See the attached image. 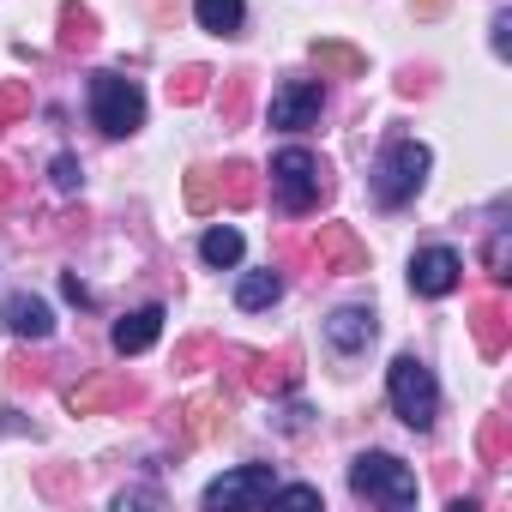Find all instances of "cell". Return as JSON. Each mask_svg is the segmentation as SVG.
Masks as SVG:
<instances>
[{"label": "cell", "mask_w": 512, "mask_h": 512, "mask_svg": "<svg viewBox=\"0 0 512 512\" xmlns=\"http://www.w3.org/2000/svg\"><path fill=\"white\" fill-rule=\"evenodd\" d=\"M386 398H392V416L404 428H416V434H428L434 416H440V386H434V374H428L422 356H398L386 368Z\"/></svg>", "instance_id": "cell-3"}, {"label": "cell", "mask_w": 512, "mask_h": 512, "mask_svg": "<svg viewBox=\"0 0 512 512\" xmlns=\"http://www.w3.org/2000/svg\"><path fill=\"white\" fill-rule=\"evenodd\" d=\"M506 31H512V13H494V55H506V49H512V37H506Z\"/></svg>", "instance_id": "cell-28"}, {"label": "cell", "mask_w": 512, "mask_h": 512, "mask_svg": "<svg viewBox=\"0 0 512 512\" xmlns=\"http://www.w3.org/2000/svg\"><path fill=\"white\" fill-rule=\"evenodd\" d=\"M205 79H211V73H205V67H187V73H181V79H175V85H169V91H175V97H181V103H199V97H205Z\"/></svg>", "instance_id": "cell-25"}, {"label": "cell", "mask_w": 512, "mask_h": 512, "mask_svg": "<svg viewBox=\"0 0 512 512\" xmlns=\"http://www.w3.org/2000/svg\"><path fill=\"white\" fill-rule=\"evenodd\" d=\"M187 205H193V211H211V205H217V175H211V169H193V175H187Z\"/></svg>", "instance_id": "cell-22"}, {"label": "cell", "mask_w": 512, "mask_h": 512, "mask_svg": "<svg viewBox=\"0 0 512 512\" xmlns=\"http://www.w3.org/2000/svg\"><path fill=\"white\" fill-rule=\"evenodd\" d=\"M284 296V272H241V284H235V308L241 314H260V308H272Z\"/></svg>", "instance_id": "cell-12"}, {"label": "cell", "mask_w": 512, "mask_h": 512, "mask_svg": "<svg viewBox=\"0 0 512 512\" xmlns=\"http://www.w3.org/2000/svg\"><path fill=\"white\" fill-rule=\"evenodd\" d=\"M25 109H31V91L25 85H0V133H7Z\"/></svg>", "instance_id": "cell-23"}, {"label": "cell", "mask_w": 512, "mask_h": 512, "mask_svg": "<svg viewBox=\"0 0 512 512\" xmlns=\"http://www.w3.org/2000/svg\"><path fill=\"white\" fill-rule=\"evenodd\" d=\"M97 37V19L85 13V7H73V0H67V7H61V49H85Z\"/></svg>", "instance_id": "cell-19"}, {"label": "cell", "mask_w": 512, "mask_h": 512, "mask_svg": "<svg viewBox=\"0 0 512 512\" xmlns=\"http://www.w3.org/2000/svg\"><path fill=\"white\" fill-rule=\"evenodd\" d=\"M284 428H290V434H302V428H308V410H302V404H290V410H284Z\"/></svg>", "instance_id": "cell-30"}, {"label": "cell", "mask_w": 512, "mask_h": 512, "mask_svg": "<svg viewBox=\"0 0 512 512\" xmlns=\"http://www.w3.org/2000/svg\"><path fill=\"white\" fill-rule=\"evenodd\" d=\"M241 247H247V241H241V229H235V223H211V229L199 235V260H205V266H217V272H229V266L241 260Z\"/></svg>", "instance_id": "cell-14"}, {"label": "cell", "mask_w": 512, "mask_h": 512, "mask_svg": "<svg viewBox=\"0 0 512 512\" xmlns=\"http://www.w3.org/2000/svg\"><path fill=\"white\" fill-rule=\"evenodd\" d=\"M163 308L151 302V308H139V314H127V320H115V332H109V344H115V356H145L157 338H163Z\"/></svg>", "instance_id": "cell-9"}, {"label": "cell", "mask_w": 512, "mask_h": 512, "mask_svg": "<svg viewBox=\"0 0 512 512\" xmlns=\"http://www.w3.org/2000/svg\"><path fill=\"white\" fill-rule=\"evenodd\" d=\"M139 392L127 386V380H97V386H85V392H67V404L73 410H91V404H133Z\"/></svg>", "instance_id": "cell-16"}, {"label": "cell", "mask_w": 512, "mask_h": 512, "mask_svg": "<svg viewBox=\"0 0 512 512\" xmlns=\"http://www.w3.org/2000/svg\"><path fill=\"white\" fill-rule=\"evenodd\" d=\"M91 121L109 139H133L145 127V91L121 73H91Z\"/></svg>", "instance_id": "cell-5"}, {"label": "cell", "mask_w": 512, "mask_h": 512, "mask_svg": "<svg viewBox=\"0 0 512 512\" xmlns=\"http://www.w3.org/2000/svg\"><path fill=\"white\" fill-rule=\"evenodd\" d=\"M476 338H482L488 356L506 350V308H500V302H482V308H476Z\"/></svg>", "instance_id": "cell-18"}, {"label": "cell", "mask_w": 512, "mask_h": 512, "mask_svg": "<svg viewBox=\"0 0 512 512\" xmlns=\"http://www.w3.org/2000/svg\"><path fill=\"white\" fill-rule=\"evenodd\" d=\"M506 247H512L506 229H494V241H488V278H494V284H506Z\"/></svg>", "instance_id": "cell-27"}, {"label": "cell", "mask_w": 512, "mask_h": 512, "mask_svg": "<svg viewBox=\"0 0 512 512\" xmlns=\"http://www.w3.org/2000/svg\"><path fill=\"white\" fill-rule=\"evenodd\" d=\"M446 7V0H416V13H440Z\"/></svg>", "instance_id": "cell-32"}, {"label": "cell", "mask_w": 512, "mask_h": 512, "mask_svg": "<svg viewBox=\"0 0 512 512\" xmlns=\"http://www.w3.org/2000/svg\"><path fill=\"white\" fill-rule=\"evenodd\" d=\"M314 61H320L326 73H344V79H362V73H368V61H362L356 49H344V43H314Z\"/></svg>", "instance_id": "cell-17"}, {"label": "cell", "mask_w": 512, "mask_h": 512, "mask_svg": "<svg viewBox=\"0 0 512 512\" xmlns=\"http://www.w3.org/2000/svg\"><path fill=\"white\" fill-rule=\"evenodd\" d=\"M253 362V374H247V386H260V392H278V386H290V374H284V362H272V356H247Z\"/></svg>", "instance_id": "cell-21"}, {"label": "cell", "mask_w": 512, "mask_h": 512, "mask_svg": "<svg viewBox=\"0 0 512 512\" xmlns=\"http://www.w3.org/2000/svg\"><path fill=\"white\" fill-rule=\"evenodd\" d=\"M217 193H223L229 205H253V169H247V163H229V169L217 175Z\"/></svg>", "instance_id": "cell-20"}, {"label": "cell", "mask_w": 512, "mask_h": 512, "mask_svg": "<svg viewBox=\"0 0 512 512\" xmlns=\"http://www.w3.org/2000/svg\"><path fill=\"white\" fill-rule=\"evenodd\" d=\"M374 308H338L332 320H326V344H332V356H356V350H368L374 344Z\"/></svg>", "instance_id": "cell-10"}, {"label": "cell", "mask_w": 512, "mask_h": 512, "mask_svg": "<svg viewBox=\"0 0 512 512\" xmlns=\"http://www.w3.org/2000/svg\"><path fill=\"white\" fill-rule=\"evenodd\" d=\"M193 19L211 37H235L247 25V0H193Z\"/></svg>", "instance_id": "cell-13"}, {"label": "cell", "mask_w": 512, "mask_h": 512, "mask_svg": "<svg viewBox=\"0 0 512 512\" xmlns=\"http://www.w3.org/2000/svg\"><path fill=\"white\" fill-rule=\"evenodd\" d=\"M320 109H326L320 79H284L272 91V127H284V133H308L320 121Z\"/></svg>", "instance_id": "cell-7"}, {"label": "cell", "mask_w": 512, "mask_h": 512, "mask_svg": "<svg viewBox=\"0 0 512 512\" xmlns=\"http://www.w3.org/2000/svg\"><path fill=\"white\" fill-rule=\"evenodd\" d=\"M428 169H434V151H428L422 139H392V145L374 157V175H368L374 205H380V211L410 205V199L428 187Z\"/></svg>", "instance_id": "cell-1"}, {"label": "cell", "mask_w": 512, "mask_h": 512, "mask_svg": "<svg viewBox=\"0 0 512 512\" xmlns=\"http://www.w3.org/2000/svg\"><path fill=\"white\" fill-rule=\"evenodd\" d=\"M61 290H67V302H91V290L79 284V272H67V278H61Z\"/></svg>", "instance_id": "cell-29"}, {"label": "cell", "mask_w": 512, "mask_h": 512, "mask_svg": "<svg viewBox=\"0 0 512 512\" xmlns=\"http://www.w3.org/2000/svg\"><path fill=\"white\" fill-rule=\"evenodd\" d=\"M7 326H13V338H37L43 344L55 332V308L43 296H31V290L25 296H7Z\"/></svg>", "instance_id": "cell-11"}, {"label": "cell", "mask_w": 512, "mask_h": 512, "mask_svg": "<svg viewBox=\"0 0 512 512\" xmlns=\"http://www.w3.org/2000/svg\"><path fill=\"white\" fill-rule=\"evenodd\" d=\"M7 175H13V169H7V163H0V199H7V193H13V181H7Z\"/></svg>", "instance_id": "cell-31"}, {"label": "cell", "mask_w": 512, "mask_h": 512, "mask_svg": "<svg viewBox=\"0 0 512 512\" xmlns=\"http://www.w3.org/2000/svg\"><path fill=\"white\" fill-rule=\"evenodd\" d=\"M272 506H320V488H308V482H290V488H272Z\"/></svg>", "instance_id": "cell-26"}, {"label": "cell", "mask_w": 512, "mask_h": 512, "mask_svg": "<svg viewBox=\"0 0 512 512\" xmlns=\"http://www.w3.org/2000/svg\"><path fill=\"white\" fill-rule=\"evenodd\" d=\"M326 163L308 151V145H284L278 157H272V193H278V205L290 211V217H308L320 199H326Z\"/></svg>", "instance_id": "cell-4"}, {"label": "cell", "mask_w": 512, "mask_h": 512, "mask_svg": "<svg viewBox=\"0 0 512 512\" xmlns=\"http://www.w3.org/2000/svg\"><path fill=\"white\" fill-rule=\"evenodd\" d=\"M49 175H55V187H61V193H73V187L85 181V169H79V157H73V151H61V157L49 163Z\"/></svg>", "instance_id": "cell-24"}, {"label": "cell", "mask_w": 512, "mask_h": 512, "mask_svg": "<svg viewBox=\"0 0 512 512\" xmlns=\"http://www.w3.org/2000/svg\"><path fill=\"white\" fill-rule=\"evenodd\" d=\"M278 488V470L272 464H241V470H223L217 482H205V512H241V506H266Z\"/></svg>", "instance_id": "cell-6"}, {"label": "cell", "mask_w": 512, "mask_h": 512, "mask_svg": "<svg viewBox=\"0 0 512 512\" xmlns=\"http://www.w3.org/2000/svg\"><path fill=\"white\" fill-rule=\"evenodd\" d=\"M320 260H332L338 272H362V266H368V260H362V247H356V235H350V229H338V223H332V229H320Z\"/></svg>", "instance_id": "cell-15"}, {"label": "cell", "mask_w": 512, "mask_h": 512, "mask_svg": "<svg viewBox=\"0 0 512 512\" xmlns=\"http://www.w3.org/2000/svg\"><path fill=\"white\" fill-rule=\"evenodd\" d=\"M350 494L356 500H374V506H392V512H410L416 506V470L392 452H356L350 464Z\"/></svg>", "instance_id": "cell-2"}, {"label": "cell", "mask_w": 512, "mask_h": 512, "mask_svg": "<svg viewBox=\"0 0 512 512\" xmlns=\"http://www.w3.org/2000/svg\"><path fill=\"white\" fill-rule=\"evenodd\" d=\"M458 284H464V260H458V247H422L416 260H410V290H416V296L440 302V296H452Z\"/></svg>", "instance_id": "cell-8"}]
</instances>
